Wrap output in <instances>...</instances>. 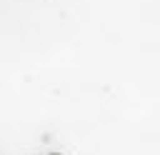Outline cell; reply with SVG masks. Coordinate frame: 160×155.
Wrapping results in <instances>:
<instances>
[{
	"label": "cell",
	"instance_id": "6da1fadb",
	"mask_svg": "<svg viewBox=\"0 0 160 155\" xmlns=\"http://www.w3.org/2000/svg\"><path fill=\"white\" fill-rule=\"evenodd\" d=\"M48 155H62V152H48Z\"/></svg>",
	"mask_w": 160,
	"mask_h": 155
}]
</instances>
